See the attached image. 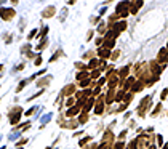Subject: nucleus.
<instances>
[{
  "mask_svg": "<svg viewBox=\"0 0 168 149\" xmlns=\"http://www.w3.org/2000/svg\"><path fill=\"white\" fill-rule=\"evenodd\" d=\"M75 90H77V88H75V85H74V83H67V85L63 88L61 96H69V98H71L74 93H75Z\"/></svg>",
  "mask_w": 168,
  "mask_h": 149,
  "instance_id": "7",
  "label": "nucleus"
},
{
  "mask_svg": "<svg viewBox=\"0 0 168 149\" xmlns=\"http://www.w3.org/2000/svg\"><path fill=\"white\" fill-rule=\"evenodd\" d=\"M46 34H48V27H43V29H42V32H40V35H39V39H42V40H43Z\"/></svg>",
  "mask_w": 168,
  "mask_h": 149,
  "instance_id": "35",
  "label": "nucleus"
},
{
  "mask_svg": "<svg viewBox=\"0 0 168 149\" xmlns=\"http://www.w3.org/2000/svg\"><path fill=\"white\" fill-rule=\"evenodd\" d=\"M144 87H146V83H143L141 80H136V82L133 83V87H131V90H130V91H131L133 95H134V93L143 91V90H144Z\"/></svg>",
  "mask_w": 168,
  "mask_h": 149,
  "instance_id": "9",
  "label": "nucleus"
},
{
  "mask_svg": "<svg viewBox=\"0 0 168 149\" xmlns=\"http://www.w3.org/2000/svg\"><path fill=\"white\" fill-rule=\"evenodd\" d=\"M90 85H95V83L91 82V79H85V80L80 82V87H82V88H88Z\"/></svg>",
  "mask_w": 168,
  "mask_h": 149,
  "instance_id": "22",
  "label": "nucleus"
},
{
  "mask_svg": "<svg viewBox=\"0 0 168 149\" xmlns=\"http://www.w3.org/2000/svg\"><path fill=\"white\" fill-rule=\"evenodd\" d=\"M120 56V52H119V50H117V52H114V53H112L111 55V59H112V61H115V59H117Z\"/></svg>",
  "mask_w": 168,
  "mask_h": 149,
  "instance_id": "40",
  "label": "nucleus"
},
{
  "mask_svg": "<svg viewBox=\"0 0 168 149\" xmlns=\"http://www.w3.org/2000/svg\"><path fill=\"white\" fill-rule=\"evenodd\" d=\"M112 146H114V144H109V143H101L99 146H98V149H112Z\"/></svg>",
  "mask_w": 168,
  "mask_h": 149,
  "instance_id": "30",
  "label": "nucleus"
},
{
  "mask_svg": "<svg viewBox=\"0 0 168 149\" xmlns=\"http://www.w3.org/2000/svg\"><path fill=\"white\" fill-rule=\"evenodd\" d=\"M112 149H125V143L123 141H117L114 146H112Z\"/></svg>",
  "mask_w": 168,
  "mask_h": 149,
  "instance_id": "29",
  "label": "nucleus"
},
{
  "mask_svg": "<svg viewBox=\"0 0 168 149\" xmlns=\"http://www.w3.org/2000/svg\"><path fill=\"white\" fill-rule=\"evenodd\" d=\"M55 11H56V8L53 5H50L48 8H45V10H43L42 16H43V18H51V16H55Z\"/></svg>",
  "mask_w": 168,
  "mask_h": 149,
  "instance_id": "15",
  "label": "nucleus"
},
{
  "mask_svg": "<svg viewBox=\"0 0 168 149\" xmlns=\"http://www.w3.org/2000/svg\"><path fill=\"white\" fill-rule=\"evenodd\" d=\"M46 43H48V40H46V39H43V40H42V43H40L39 46H37V52H40V50H43L45 46H46Z\"/></svg>",
  "mask_w": 168,
  "mask_h": 149,
  "instance_id": "34",
  "label": "nucleus"
},
{
  "mask_svg": "<svg viewBox=\"0 0 168 149\" xmlns=\"http://www.w3.org/2000/svg\"><path fill=\"white\" fill-rule=\"evenodd\" d=\"M102 143H109V144H114V133L111 132V130H107L104 133V136H102Z\"/></svg>",
  "mask_w": 168,
  "mask_h": 149,
  "instance_id": "14",
  "label": "nucleus"
},
{
  "mask_svg": "<svg viewBox=\"0 0 168 149\" xmlns=\"http://www.w3.org/2000/svg\"><path fill=\"white\" fill-rule=\"evenodd\" d=\"M34 112H35V108H31V109H29V111H27V112H26V117H29V115H32Z\"/></svg>",
  "mask_w": 168,
  "mask_h": 149,
  "instance_id": "41",
  "label": "nucleus"
},
{
  "mask_svg": "<svg viewBox=\"0 0 168 149\" xmlns=\"http://www.w3.org/2000/svg\"><path fill=\"white\" fill-rule=\"evenodd\" d=\"M162 149H168V143H167V144H165V146H163Z\"/></svg>",
  "mask_w": 168,
  "mask_h": 149,
  "instance_id": "47",
  "label": "nucleus"
},
{
  "mask_svg": "<svg viewBox=\"0 0 168 149\" xmlns=\"http://www.w3.org/2000/svg\"><path fill=\"white\" fill-rule=\"evenodd\" d=\"M95 104H96V100H95V98H88V100H87V103H85V106H83V109H82V112H87L88 114V111H90L91 108H95Z\"/></svg>",
  "mask_w": 168,
  "mask_h": 149,
  "instance_id": "11",
  "label": "nucleus"
},
{
  "mask_svg": "<svg viewBox=\"0 0 168 149\" xmlns=\"http://www.w3.org/2000/svg\"><path fill=\"white\" fill-rule=\"evenodd\" d=\"M149 149H155V146H151V148H149Z\"/></svg>",
  "mask_w": 168,
  "mask_h": 149,
  "instance_id": "49",
  "label": "nucleus"
},
{
  "mask_svg": "<svg viewBox=\"0 0 168 149\" xmlns=\"http://www.w3.org/2000/svg\"><path fill=\"white\" fill-rule=\"evenodd\" d=\"M114 46H115V39H104L102 48H106V50H112Z\"/></svg>",
  "mask_w": 168,
  "mask_h": 149,
  "instance_id": "17",
  "label": "nucleus"
},
{
  "mask_svg": "<svg viewBox=\"0 0 168 149\" xmlns=\"http://www.w3.org/2000/svg\"><path fill=\"white\" fill-rule=\"evenodd\" d=\"M125 149H138V143H136V139H133V141L130 143Z\"/></svg>",
  "mask_w": 168,
  "mask_h": 149,
  "instance_id": "33",
  "label": "nucleus"
},
{
  "mask_svg": "<svg viewBox=\"0 0 168 149\" xmlns=\"http://www.w3.org/2000/svg\"><path fill=\"white\" fill-rule=\"evenodd\" d=\"M42 64V56L39 55V56H37V59H35V66H40Z\"/></svg>",
  "mask_w": 168,
  "mask_h": 149,
  "instance_id": "44",
  "label": "nucleus"
},
{
  "mask_svg": "<svg viewBox=\"0 0 168 149\" xmlns=\"http://www.w3.org/2000/svg\"><path fill=\"white\" fill-rule=\"evenodd\" d=\"M115 15L119 18H127L130 15V2H120L115 8Z\"/></svg>",
  "mask_w": 168,
  "mask_h": 149,
  "instance_id": "2",
  "label": "nucleus"
},
{
  "mask_svg": "<svg viewBox=\"0 0 168 149\" xmlns=\"http://www.w3.org/2000/svg\"><path fill=\"white\" fill-rule=\"evenodd\" d=\"M125 95H127V91H125V90H119L117 95H115V103H120V101H123Z\"/></svg>",
  "mask_w": 168,
  "mask_h": 149,
  "instance_id": "19",
  "label": "nucleus"
},
{
  "mask_svg": "<svg viewBox=\"0 0 168 149\" xmlns=\"http://www.w3.org/2000/svg\"><path fill=\"white\" fill-rule=\"evenodd\" d=\"M27 83H29V80H22V82H19V85L16 87V93H19V91H22V88H24Z\"/></svg>",
  "mask_w": 168,
  "mask_h": 149,
  "instance_id": "26",
  "label": "nucleus"
},
{
  "mask_svg": "<svg viewBox=\"0 0 168 149\" xmlns=\"http://www.w3.org/2000/svg\"><path fill=\"white\" fill-rule=\"evenodd\" d=\"M88 69H91V71H95V69H99V61H98L96 58H91L90 63L87 64V71Z\"/></svg>",
  "mask_w": 168,
  "mask_h": 149,
  "instance_id": "16",
  "label": "nucleus"
},
{
  "mask_svg": "<svg viewBox=\"0 0 168 149\" xmlns=\"http://www.w3.org/2000/svg\"><path fill=\"white\" fill-rule=\"evenodd\" d=\"M59 56H63V52L61 50H58V52H56V55H53V56L50 58V63H53V61H56V59H58Z\"/></svg>",
  "mask_w": 168,
  "mask_h": 149,
  "instance_id": "28",
  "label": "nucleus"
},
{
  "mask_svg": "<svg viewBox=\"0 0 168 149\" xmlns=\"http://www.w3.org/2000/svg\"><path fill=\"white\" fill-rule=\"evenodd\" d=\"M75 67L78 69V72H80V71H87V66H85L83 63H80V61H78V63H75Z\"/></svg>",
  "mask_w": 168,
  "mask_h": 149,
  "instance_id": "31",
  "label": "nucleus"
},
{
  "mask_svg": "<svg viewBox=\"0 0 168 149\" xmlns=\"http://www.w3.org/2000/svg\"><path fill=\"white\" fill-rule=\"evenodd\" d=\"M99 76H101V71H99V69H95V71L90 72V79H91V80H95V79H98Z\"/></svg>",
  "mask_w": 168,
  "mask_h": 149,
  "instance_id": "25",
  "label": "nucleus"
},
{
  "mask_svg": "<svg viewBox=\"0 0 168 149\" xmlns=\"http://www.w3.org/2000/svg\"><path fill=\"white\" fill-rule=\"evenodd\" d=\"M167 96H168V88H163V91L160 93V100H167Z\"/></svg>",
  "mask_w": 168,
  "mask_h": 149,
  "instance_id": "36",
  "label": "nucleus"
},
{
  "mask_svg": "<svg viewBox=\"0 0 168 149\" xmlns=\"http://www.w3.org/2000/svg\"><path fill=\"white\" fill-rule=\"evenodd\" d=\"M109 31L107 29V24H104V22H101L99 26H98V34H101V35H106V32Z\"/></svg>",
  "mask_w": 168,
  "mask_h": 149,
  "instance_id": "21",
  "label": "nucleus"
},
{
  "mask_svg": "<svg viewBox=\"0 0 168 149\" xmlns=\"http://www.w3.org/2000/svg\"><path fill=\"white\" fill-rule=\"evenodd\" d=\"M157 141H158V144H162V143H163V138H162V135H157Z\"/></svg>",
  "mask_w": 168,
  "mask_h": 149,
  "instance_id": "45",
  "label": "nucleus"
},
{
  "mask_svg": "<svg viewBox=\"0 0 168 149\" xmlns=\"http://www.w3.org/2000/svg\"><path fill=\"white\" fill-rule=\"evenodd\" d=\"M80 108H78V106L75 104V106H72V108H69V111H67V114H66V117L67 119H74L75 117V115H78V112H80Z\"/></svg>",
  "mask_w": 168,
  "mask_h": 149,
  "instance_id": "10",
  "label": "nucleus"
},
{
  "mask_svg": "<svg viewBox=\"0 0 168 149\" xmlns=\"http://www.w3.org/2000/svg\"><path fill=\"white\" fill-rule=\"evenodd\" d=\"M77 120H78V124H80V125H82V124H85V122H88V114H87V112H82V114H80V117H78Z\"/></svg>",
  "mask_w": 168,
  "mask_h": 149,
  "instance_id": "23",
  "label": "nucleus"
},
{
  "mask_svg": "<svg viewBox=\"0 0 168 149\" xmlns=\"http://www.w3.org/2000/svg\"><path fill=\"white\" fill-rule=\"evenodd\" d=\"M104 104H106V96L99 95V98L96 100V104H95V114L96 115H101L104 112Z\"/></svg>",
  "mask_w": 168,
  "mask_h": 149,
  "instance_id": "5",
  "label": "nucleus"
},
{
  "mask_svg": "<svg viewBox=\"0 0 168 149\" xmlns=\"http://www.w3.org/2000/svg\"><path fill=\"white\" fill-rule=\"evenodd\" d=\"M88 141H91V136H87V138H83V139H80V143H78V144H80V146L83 148V146H85V144H87Z\"/></svg>",
  "mask_w": 168,
  "mask_h": 149,
  "instance_id": "37",
  "label": "nucleus"
},
{
  "mask_svg": "<svg viewBox=\"0 0 168 149\" xmlns=\"http://www.w3.org/2000/svg\"><path fill=\"white\" fill-rule=\"evenodd\" d=\"M125 136H127V130H123V132H122V133L119 135V139H120V141H122V139H123Z\"/></svg>",
  "mask_w": 168,
  "mask_h": 149,
  "instance_id": "42",
  "label": "nucleus"
},
{
  "mask_svg": "<svg viewBox=\"0 0 168 149\" xmlns=\"http://www.w3.org/2000/svg\"><path fill=\"white\" fill-rule=\"evenodd\" d=\"M21 114H22V109L19 108V106H16V108H13L11 111H10V124L11 125H16L18 122H19V119H21Z\"/></svg>",
  "mask_w": 168,
  "mask_h": 149,
  "instance_id": "3",
  "label": "nucleus"
},
{
  "mask_svg": "<svg viewBox=\"0 0 168 149\" xmlns=\"http://www.w3.org/2000/svg\"><path fill=\"white\" fill-rule=\"evenodd\" d=\"M144 5V3L139 0V2H130V15H136L138 10Z\"/></svg>",
  "mask_w": 168,
  "mask_h": 149,
  "instance_id": "8",
  "label": "nucleus"
},
{
  "mask_svg": "<svg viewBox=\"0 0 168 149\" xmlns=\"http://www.w3.org/2000/svg\"><path fill=\"white\" fill-rule=\"evenodd\" d=\"M111 50H106V48H102V46H101V48L99 50H98V56H99L101 59H102V61H106V59H109L111 58Z\"/></svg>",
  "mask_w": 168,
  "mask_h": 149,
  "instance_id": "12",
  "label": "nucleus"
},
{
  "mask_svg": "<svg viewBox=\"0 0 168 149\" xmlns=\"http://www.w3.org/2000/svg\"><path fill=\"white\" fill-rule=\"evenodd\" d=\"M0 71H3V66H2V64H0Z\"/></svg>",
  "mask_w": 168,
  "mask_h": 149,
  "instance_id": "48",
  "label": "nucleus"
},
{
  "mask_svg": "<svg viewBox=\"0 0 168 149\" xmlns=\"http://www.w3.org/2000/svg\"><path fill=\"white\" fill-rule=\"evenodd\" d=\"M157 63L160 64V66H167V63H168V50L167 48H162L160 52H158Z\"/></svg>",
  "mask_w": 168,
  "mask_h": 149,
  "instance_id": "6",
  "label": "nucleus"
},
{
  "mask_svg": "<svg viewBox=\"0 0 168 149\" xmlns=\"http://www.w3.org/2000/svg\"><path fill=\"white\" fill-rule=\"evenodd\" d=\"M46 83H50V79L48 77H45V79H42V80H39V82H37V85L43 87V85H46Z\"/></svg>",
  "mask_w": 168,
  "mask_h": 149,
  "instance_id": "32",
  "label": "nucleus"
},
{
  "mask_svg": "<svg viewBox=\"0 0 168 149\" xmlns=\"http://www.w3.org/2000/svg\"><path fill=\"white\" fill-rule=\"evenodd\" d=\"M0 149H7V148H5V146H3V148H0Z\"/></svg>",
  "mask_w": 168,
  "mask_h": 149,
  "instance_id": "50",
  "label": "nucleus"
},
{
  "mask_svg": "<svg viewBox=\"0 0 168 149\" xmlns=\"http://www.w3.org/2000/svg\"><path fill=\"white\" fill-rule=\"evenodd\" d=\"M75 103H77V101H75V98H67V101H66V106H69V108H72V106H75Z\"/></svg>",
  "mask_w": 168,
  "mask_h": 149,
  "instance_id": "27",
  "label": "nucleus"
},
{
  "mask_svg": "<svg viewBox=\"0 0 168 149\" xmlns=\"http://www.w3.org/2000/svg\"><path fill=\"white\" fill-rule=\"evenodd\" d=\"M85 79H90V72H88V71H80V72H77V80H78V82L85 80Z\"/></svg>",
  "mask_w": 168,
  "mask_h": 149,
  "instance_id": "18",
  "label": "nucleus"
},
{
  "mask_svg": "<svg viewBox=\"0 0 168 149\" xmlns=\"http://www.w3.org/2000/svg\"><path fill=\"white\" fill-rule=\"evenodd\" d=\"M15 15H16V11L13 10V8H0V18H2L3 21H10V19H13L15 18Z\"/></svg>",
  "mask_w": 168,
  "mask_h": 149,
  "instance_id": "4",
  "label": "nucleus"
},
{
  "mask_svg": "<svg viewBox=\"0 0 168 149\" xmlns=\"http://www.w3.org/2000/svg\"><path fill=\"white\" fill-rule=\"evenodd\" d=\"M112 103H115V90H107L106 104H112Z\"/></svg>",
  "mask_w": 168,
  "mask_h": 149,
  "instance_id": "13",
  "label": "nucleus"
},
{
  "mask_svg": "<svg viewBox=\"0 0 168 149\" xmlns=\"http://www.w3.org/2000/svg\"><path fill=\"white\" fill-rule=\"evenodd\" d=\"M26 143H27V139H26V138H22V139H19V141L16 143V146H21V144H26Z\"/></svg>",
  "mask_w": 168,
  "mask_h": 149,
  "instance_id": "43",
  "label": "nucleus"
},
{
  "mask_svg": "<svg viewBox=\"0 0 168 149\" xmlns=\"http://www.w3.org/2000/svg\"><path fill=\"white\" fill-rule=\"evenodd\" d=\"M160 111H162V103H158V104L155 106V109L151 112V117H157V114L160 112Z\"/></svg>",
  "mask_w": 168,
  "mask_h": 149,
  "instance_id": "24",
  "label": "nucleus"
},
{
  "mask_svg": "<svg viewBox=\"0 0 168 149\" xmlns=\"http://www.w3.org/2000/svg\"><path fill=\"white\" fill-rule=\"evenodd\" d=\"M35 35H37V29H32V31L29 32V35H27V40H32Z\"/></svg>",
  "mask_w": 168,
  "mask_h": 149,
  "instance_id": "38",
  "label": "nucleus"
},
{
  "mask_svg": "<svg viewBox=\"0 0 168 149\" xmlns=\"http://www.w3.org/2000/svg\"><path fill=\"white\" fill-rule=\"evenodd\" d=\"M29 50H31V45L29 43H27V45H24V46H22V48H21V53H29Z\"/></svg>",
  "mask_w": 168,
  "mask_h": 149,
  "instance_id": "39",
  "label": "nucleus"
},
{
  "mask_svg": "<svg viewBox=\"0 0 168 149\" xmlns=\"http://www.w3.org/2000/svg\"><path fill=\"white\" fill-rule=\"evenodd\" d=\"M46 149H50V148H46Z\"/></svg>",
  "mask_w": 168,
  "mask_h": 149,
  "instance_id": "51",
  "label": "nucleus"
},
{
  "mask_svg": "<svg viewBox=\"0 0 168 149\" xmlns=\"http://www.w3.org/2000/svg\"><path fill=\"white\" fill-rule=\"evenodd\" d=\"M151 101H152L151 96H146V98H143V100H141V103H139V106H138V114H139V117H146L147 109L151 108Z\"/></svg>",
  "mask_w": 168,
  "mask_h": 149,
  "instance_id": "1",
  "label": "nucleus"
},
{
  "mask_svg": "<svg viewBox=\"0 0 168 149\" xmlns=\"http://www.w3.org/2000/svg\"><path fill=\"white\" fill-rule=\"evenodd\" d=\"M87 37H88L87 40H91V37H93V31H90V32H88V35H87Z\"/></svg>",
  "mask_w": 168,
  "mask_h": 149,
  "instance_id": "46",
  "label": "nucleus"
},
{
  "mask_svg": "<svg viewBox=\"0 0 168 149\" xmlns=\"http://www.w3.org/2000/svg\"><path fill=\"white\" fill-rule=\"evenodd\" d=\"M131 100H133V93H131V91H128L127 95H125V98H123V101H122V103H123L125 106H130V103H131Z\"/></svg>",
  "mask_w": 168,
  "mask_h": 149,
  "instance_id": "20",
  "label": "nucleus"
}]
</instances>
